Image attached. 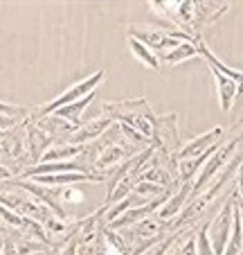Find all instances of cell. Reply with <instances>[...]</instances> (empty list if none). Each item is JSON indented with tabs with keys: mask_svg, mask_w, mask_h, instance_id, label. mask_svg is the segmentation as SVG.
<instances>
[{
	"mask_svg": "<svg viewBox=\"0 0 243 255\" xmlns=\"http://www.w3.org/2000/svg\"><path fill=\"white\" fill-rule=\"evenodd\" d=\"M0 113H5V116H11V118H27L29 116V109L25 106H16V104H9V102H2L0 100Z\"/></svg>",
	"mask_w": 243,
	"mask_h": 255,
	"instance_id": "20",
	"label": "cell"
},
{
	"mask_svg": "<svg viewBox=\"0 0 243 255\" xmlns=\"http://www.w3.org/2000/svg\"><path fill=\"white\" fill-rule=\"evenodd\" d=\"M92 100H95V93H90V95H86V97H83V100H79V102H72V104L63 106V109H59V111H54L52 116H59V118H61V120L70 122V125L81 127V113L86 111V106L90 104Z\"/></svg>",
	"mask_w": 243,
	"mask_h": 255,
	"instance_id": "15",
	"label": "cell"
},
{
	"mask_svg": "<svg viewBox=\"0 0 243 255\" xmlns=\"http://www.w3.org/2000/svg\"><path fill=\"white\" fill-rule=\"evenodd\" d=\"M241 255H243V251H241Z\"/></svg>",
	"mask_w": 243,
	"mask_h": 255,
	"instance_id": "24",
	"label": "cell"
},
{
	"mask_svg": "<svg viewBox=\"0 0 243 255\" xmlns=\"http://www.w3.org/2000/svg\"><path fill=\"white\" fill-rule=\"evenodd\" d=\"M196 45H198V54L203 57V61L210 66V70H216L221 72L223 77H228L230 82L237 84V95L243 97V70H234V68L225 66L221 59H216V54H212V50L205 45V41H203V34H198V36H194Z\"/></svg>",
	"mask_w": 243,
	"mask_h": 255,
	"instance_id": "9",
	"label": "cell"
},
{
	"mask_svg": "<svg viewBox=\"0 0 243 255\" xmlns=\"http://www.w3.org/2000/svg\"><path fill=\"white\" fill-rule=\"evenodd\" d=\"M151 9L164 18L171 27L185 32L187 36L194 39V0H153Z\"/></svg>",
	"mask_w": 243,
	"mask_h": 255,
	"instance_id": "4",
	"label": "cell"
},
{
	"mask_svg": "<svg viewBox=\"0 0 243 255\" xmlns=\"http://www.w3.org/2000/svg\"><path fill=\"white\" fill-rule=\"evenodd\" d=\"M237 210H239V219H241V226H243V201H239V194H237Z\"/></svg>",
	"mask_w": 243,
	"mask_h": 255,
	"instance_id": "22",
	"label": "cell"
},
{
	"mask_svg": "<svg viewBox=\"0 0 243 255\" xmlns=\"http://www.w3.org/2000/svg\"><path fill=\"white\" fill-rule=\"evenodd\" d=\"M228 11V2H194V34H203V27L216 23Z\"/></svg>",
	"mask_w": 243,
	"mask_h": 255,
	"instance_id": "12",
	"label": "cell"
},
{
	"mask_svg": "<svg viewBox=\"0 0 243 255\" xmlns=\"http://www.w3.org/2000/svg\"><path fill=\"white\" fill-rule=\"evenodd\" d=\"M212 75H214V84H216V91H219V104H221V109H223L225 113L232 111L234 102L239 100L237 84L230 82L228 77H223V75H221V72H216V70H212Z\"/></svg>",
	"mask_w": 243,
	"mask_h": 255,
	"instance_id": "14",
	"label": "cell"
},
{
	"mask_svg": "<svg viewBox=\"0 0 243 255\" xmlns=\"http://www.w3.org/2000/svg\"><path fill=\"white\" fill-rule=\"evenodd\" d=\"M104 75H106L104 70H97V72H92L90 77L81 79V82H77L75 86L66 88V91H63L59 97H54L52 102H48V104H41L34 113H29V116L25 118V122H36V120H41V118H45V116H52L54 111H59V109H63V106L72 104V102L83 100L86 95L95 93L97 88H99L101 84H104V79H106Z\"/></svg>",
	"mask_w": 243,
	"mask_h": 255,
	"instance_id": "3",
	"label": "cell"
},
{
	"mask_svg": "<svg viewBox=\"0 0 243 255\" xmlns=\"http://www.w3.org/2000/svg\"><path fill=\"white\" fill-rule=\"evenodd\" d=\"M32 255H52V249H45V251H38V253H32Z\"/></svg>",
	"mask_w": 243,
	"mask_h": 255,
	"instance_id": "23",
	"label": "cell"
},
{
	"mask_svg": "<svg viewBox=\"0 0 243 255\" xmlns=\"http://www.w3.org/2000/svg\"><path fill=\"white\" fill-rule=\"evenodd\" d=\"M113 125H115V122L110 120V118H106V116L92 118L90 122H83V125H81L79 129L75 131V133L68 135L66 142H72V144H90V142H95V140H99L101 135H104Z\"/></svg>",
	"mask_w": 243,
	"mask_h": 255,
	"instance_id": "11",
	"label": "cell"
},
{
	"mask_svg": "<svg viewBox=\"0 0 243 255\" xmlns=\"http://www.w3.org/2000/svg\"><path fill=\"white\" fill-rule=\"evenodd\" d=\"M86 253H88V255H124L122 251L115 249V246L110 244V242L106 240V237L101 235V233H99V237L95 240V244H92L90 249L86 251Z\"/></svg>",
	"mask_w": 243,
	"mask_h": 255,
	"instance_id": "18",
	"label": "cell"
},
{
	"mask_svg": "<svg viewBox=\"0 0 243 255\" xmlns=\"http://www.w3.org/2000/svg\"><path fill=\"white\" fill-rule=\"evenodd\" d=\"M129 36L140 43H144L149 50H158V52H169L173 50L176 45L185 43V41H194L191 36H187L185 32L180 29H138V27H131L129 29Z\"/></svg>",
	"mask_w": 243,
	"mask_h": 255,
	"instance_id": "6",
	"label": "cell"
},
{
	"mask_svg": "<svg viewBox=\"0 0 243 255\" xmlns=\"http://www.w3.org/2000/svg\"><path fill=\"white\" fill-rule=\"evenodd\" d=\"M151 149L156 154H164V156H176V151L180 149L176 113H167V116L158 118L156 131H153V138H151Z\"/></svg>",
	"mask_w": 243,
	"mask_h": 255,
	"instance_id": "7",
	"label": "cell"
},
{
	"mask_svg": "<svg viewBox=\"0 0 243 255\" xmlns=\"http://www.w3.org/2000/svg\"><path fill=\"white\" fill-rule=\"evenodd\" d=\"M129 48H131V54H133L140 63L149 66L151 70H158V68H160V59H158L156 52H153V50H149L144 43H140V41H135V39H131V36H129Z\"/></svg>",
	"mask_w": 243,
	"mask_h": 255,
	"instance_id": "16",
	"label": "cell"
},
{
	"mask_svg": "<svg viewBox=\"0 0 243 255\" xmlns=\"http://www.w3.org/2000/svg\"><path fill=\"white\" fill-rule=\"evenodd\" d=\"M234 203H237V190H234V183H232V192H230V197L223 201V208H221L219 215H216L214 219L210 222V228H207V235H210L214 255H223L225 246H228L230 233H232Z\"/></svg>",
	"mask_w": 243,
	"mask_h": 255,
	"instance_id": "5",
	"label": "cell"
},
{
	"mask_svg": "<svg viewBox=\"0 0 243 255\" xmlns=\"http://www.w3.org/2000/svg\"><path fill=\"white\" fill-rule=\"evenodd\" d=\"M104 138L106 140L99 142V147H97V158H95V165H92L90 169L95 174L106 176V178H108L122 163H126L129 158H133V156H138L140 151H144L142 147L133 144L131 140H126L124 135H122L117 122L106 131Z\"/></svg>",
	"mask_w": 243,
	"mask_h": 255,
	"instance_id": "2",
	"label": "cell"
},
{
	"mask_svg": "<svg viewBox=\"0 0 243 255\" xmlns=\"http://www.w3.org/2000/svg\"><path fill=\"white\" fill-rule=\"evenodd\" d=\"M225 135H228V129H225V127H214V129H210L207 133L196 135L194 140H189V142L182 144L180 149L176 151V160L198 158V156H203L207 149H212V147L223 142Z\"/></svg>",
	"mask_w": 243,
	"mask_h": 255,
	"instance_id": "8",
	"label": "cell"
},
{
	"mask_svg": "<svg viewBox=\"0 0 243 255\" xmlns=\"http://www.w3.org/2000/svg\"><path fill=\"white\" fill-rule=\"evenodd\" d=\"M90 144H72V142H61V144H54L41 156L38 163H70L72 158L77 156L86 154V149Z\"/></svg>",
	"mask_w": 243,
	"mask_h": 255,
	"instance_id": "13",
	"label": "cell"
},
{
	"mask_svg": "<svg viewBox=\"0 0 243 255\" xmlns=\"http://www.w3.org/2000/svg\"><path fill=\"white\" fill-rule=\"evenodd\" d=\"M198 54V45H196V41H185V43L176 45L173 50H169V52L162 54V61L164 63H178V61H187V59L196 57Z\"/></svg>",
	"mask_w": 243,
	"mask_h": 255,
	"instance_id": "17",
	"label": "cell"
},
{
	"mask_svg": "<svg viewBox=\"0 0 243 255\" xmlns=\"http://www.w3.org/2000/svg\"><path fill=\"white\" fill-rule=\"evenodd\" d=\"M189 199H191V183H180L167 199H164V203L158 208L156 217L160 219V222H164V224L173 222V219L180 215L182 208L187 206V201H189Z\"/></svg>",
	"mask_w": 243,
	"mask_h": 255,
	"instance_id": "10",
	"label": "cell"
},
{
	"mask_svg": "<svg viewBox=\"0 0 243 255\" xmlns=\"http://www.w3.org/2000/svg\"><path fill=\"white\" fill-rule=\"evenodd\" d=\"M20 122H23V118H11V116H5V113H0V133H7V131L16 129Z\"/></svg>",
	"mask_w": 243,
	"mask_h": 255,
	"instance_id": "21",
	"label": "cell"
},
{
	"mask_svg": "<svg viewBox=\"0 0 243 255\" xmlns=\"http://www.w3.org/2000/svg\"><path fill=\"white\" fill-rule=\"evenodd\" d=\"M101 116L110 118L113 122L131 127L138 131L144 140L151 142L153 131H156L158 118L153 116L151 106L144 97H135V100H119V102H101Z\"/></svg>",
	"mask_w": 243,
	"mask_h": 255,
	"instance_id": "1",
	"label": "cell"
},
{
	"mask_svg": "<svg viewBox=\"0 0 243 255\" xmlns=\"http://www.w3.org/2000/svg\"><path fill=\"white\" fill-rule=\"evenodd\" d=\"M83 199H86V194H83V190H79L77 185H70V188H61V192H59V201L63 203H72V206H79V203H83Z\"/></svg>",
	"mask_w": 243,
	"mask_h": 255,
	"instance_id": "19",
	"label": "cell"
}]
</instances>
